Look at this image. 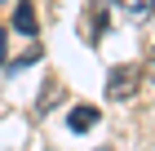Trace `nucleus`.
I'll return each instance as SVG.
<instances>
[{"mask_svg": "<svg viewBox=\"0 0 155 151\" xmlns=\"http://www.w3.org/2000/svg\"><path fill=\"white\" fill-rule=\"evenodd\" d=\"M13 27L22 36H36V9L31 5H18V13H13Z\"/></svg>", "mask_w": 155, "mask_h": 151, "instance_id": "nucleus-4", "label": "nucleus"}, {"mask_svg": "<svg viewBox=\"0 0 155 151\" xmlns=\"http://www.w3.org/2000/svg\"><path fill=\"white\" fill-rule=\"evenodd\" d=\"M120 9V18H129V22H146L155 13V0H111Z\"/></svg>", "mask_w": 155, "mask_h": 151, "instance_id": "nucleus-2", "label": "nucleus"}, {"mask_svg": "<svg viewBox=\"0 0 155 151\" xmlns=\"http://www.w3.org/2000/svg\"><path fill=\"white\" fill-rule=\"evenodd\" d=\"M93 125H97V107H75L71 116H67V129L71 133H89Z\"/></svg>", "mask_w": 155, "mask_h": 151, "instance_id": "nucleus-3", "label": "nucleus"}, {"mask_svg": "<svg viewBox=\"0 0 155 151\" xmlns=\"http://www.w3.org/2000/svg\"><path fill=\"white\" fill-rule=\"evenodd\" d=\"M0 67H5V31H0Z\"/></svg>", "mask_w": 155, "mask_h": 151, "instance_id": "nucleus-6", "label": "nucleus"}, {"mask_svg": "<svg viewBox=\"0 0 155 151\" xmlns=\"http://www.w3.org/2000/svg\"><path fill=\"white\" fill-rule=\"evenodd\" d=\"M137 84H142V67L124 62V67H115L107 76V98H111V102H129L133 93H137Z\"/></svg>", "mask_w": 155, "mask_h": 151, "instance_id": "nucleus-1", "label": "nucleus"}, {"mask_svg": "<svg viewBox=\"0 0 155 151\" xmlns=\"http://www.w3.org/2000/svg\"><path fill=\"white\" fill-rule=\"evenodd\" d=\"M0 5H5V0H0Z\"/></svg>", "mask_w": 155, "mask_h": 151, "instance_id": "nucleus-7", "label": "nucleus"}, {"mask_svg": "<svg viewBox=\"0 0 155 151\" xmlns=\"http://www.w3.org/2000/svg\"><path fill=\"white\" fill-rule=\"evenodd\" d=\"M146 76H151V80H155V53H151V62H146Z\"/></svg>", "mask_w": 155, "mask_h": 151, "instance_id": "nucleus-5", "label": "nucleus"}]
</instances>
